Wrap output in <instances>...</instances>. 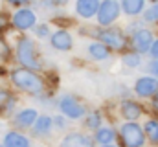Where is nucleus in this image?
Listing matches in <instances>:
<instances>
[{"mask_svg": "<svg viewBox=\"0 0 158 147\" xmlns=\"http://www.w3.org/2000/svg\"><path fill=\"white\" fill-rule=\"evenodd\" d=\"M11 81H13V85L19 86L20 90L31 92V94H39V92H42V88H44L42 81H40L30 68L13 70V72H11Z\"/></svg>", "mask_w": 158, "mask_h": 147, "instance_id": "1", "label": "nucleus"}, {"mask_svg": "<svg viewBox=\"0 0 158 147\" xmlns=\"http://www.w3.org/2000/svg\"><path fill=\"white\" fill-rule=\"evenodd\" d=\"M17 57L26 68H31V70H39L40 68V63L37 61V53H35V46H33V42L30 39H20L19 40Z\"/></svg>", "mask_w": 158, "mask_h": 147, "instance_id": "2", "label": "nucleus"}, {"mask_svg": "<svg viewBox=\"0 0 158 147\" xmlns=\"http://www.w3.org/2000/svg\"><path fill=\"white\" fill-rule=\"evenodd\" d=\"M121 142H123L125 147H143L145 132L138 123L129 121V123H125L121 127Z\"/></svg>", "mask_w": 158, "mask_h": 147, "instance_id": "3", "label": "nucleus"}, {"mask_svg": "<svg viewBox=\"0 0 158 147\" xmlns=\"http://www.w3.org/2000/svg\"><path fill=\"white\" fill-rule=\"evenodd\" d=\"M119 9H121V6L118 0H103L99 4V9H98V22L101 26L112 24L119 17Z\"/></svg>", "mask_w": 158, "mask_h": 147, "instance_id": "4", "label": "nucleus"}, {"mask_svg": "<svg viewBox=\"0 0 158 147\" xmlns=\"http://www.w3.org/2000/svg\"><path fill=\"white\" fill-rule=\"evenodd\" d=\"M98 37H99V40L103 44H107V46H110L114 50H121L125 46V37H123V33L119 30H114V28H109V30L99 32Z\"/></svg>", "mask_w": 158, "mask_h": 147, "instance_id": "5", "label": "nucleus"}, {"mask_svg": "<svg viewBox=\"0 0 158 147\" xmlns=\"http://www.w3.org/2000/svg\"><path fill=\"white\" fill-rule=\"evenodd\" d=\"M134 90L140 98H151L155 96L158 90V79L156 77H140L134 85Z\"/></svg>", "mask_w": 158, "mask_h": 147, "instance_id": "6", "label": "nucleus"}, {"mask_svg": "<svg viewBox=\"0 0 158 147\" xmlns=\"http://www.w3.org/2000/svg\"><path fill=\"white\" fill-rule=\"evenodd\" d=\"M59 107H61V110H63L68 118H72V120H77V118H83V116H85V109H83V105H79L77 101H76L74 98H70V96L61 98Z\"/></svg>", "mask_w": 158, "mask_h": 147, "instance_id": "7", "label": "nucleus"}, {"mask_svg": "<svg viewBox=\"0 0 158 147\" xmlns=\"http://www.w3.org/2000/svg\"><path fill=\"white\" fill-rule=\"evenodd\" d=\"M153 33L149 32V30H138V32H134V35H132V46L140 52V53H145V52H149L151 50V46H153Z\"/></svg>", "mask_w": 158, "mask_h": 147, "instance_id": "8", "label": "nucleus"}, {"mask_svg": "<svg viewBox=\"0 0 158 147\" xmlns=\"http://www.w3.org/2000/svg\"><path fill=\"white\" fill-rule=\"evenodd\" d=\"M13 26L19 28V30H28V28L35 26V13L31 9H28V7L19 9L13 15Z\"/></svg>", "mask_w": 158, "mask_h": 147, "instance_id": "9", "label": "nucleus"}, {"mask_svg": "<svg viewBox=\"0 0 158 147\" xmlns=\"http://www.w3.org/2000/svg\"><path fill=\"white\" fill-rule=\"evenodd\" d=\"M99 4H101L99 0H77V2H76V11H77L79 17L90 19V17L98 15Z\"/></svg>", "mask_w": 158, "mask_h": 147, "instance_id": "10", "label": "nucleus"}, {"mask_svg": "<svg viewBox=\"0 0 158 147\" xmlns=\"http://www.w3.org/2000/svg\"><path fill=\"white\" fill-rule=\"evenodd\" d=\"M72 35L68 33V32H64V30H59V32H55L53 35H52V46L55 48V50H70L72 48Z\"/></svg>", "mask_w": 158, "mask_h": 147, "instance_id": "11", "label": "nucleus"}, {"mask_svg": "<svg viewBox=\"0 0 158 147\" xmlns=\"http://www.w3.org/2000/svg\"><path fill=\"white\" fill-rule=\"evenodd\" d=\"M61 147H94V144L85 134H68L61 142Z\"/></svg>", "mask_w": 158, "mask_h": 147, "instance_id": "12", "label": "nucleus"}, {"mask_svg": "<svg viewBox=\"0 0 158 147\" xmlns=\"http://www.w3.org/2000/svg\"><path fill=\"white\" fill-rule=\"evenodd\" d=\"M121 114H123V118H127L129 121H134V120H138V118L142 116V107H140L136 101L127 99V101L121 103Z\"/></svg>", "mask_w": 158, "mask_h": 147, "instance_id": "13", "label": "nucleus"}, {"mask_svg": "<svg viewBox=\"0 0 158 147\" xmlns=\"http://www.w3.org/2000/svg\"><path fill=\"white\" fill-rule=\"evenodd\" d=\"M143 7H145V0H121V9L129 17L140 15L143 11Z\"/></svg>", "mask_w": 158, "mask_h": 147, "instance_id": "14", "label": "nucleus"}, {"mask_svg": "<svg viewBox=\"0 0 158 147\" xmlns=\"http://www.w3.org/2000/svg\"><path fill=\"white\" fill-rule=\"evenodd\" d=\"M4 147H30V142L19 132H7L4 138Z\"/></svg>", "mask_w": 158, "mask_h": 147, "instance_id": "15", "label": "nucleus"}, {"mask_svg": "<svg viewBox=\"0 0 158 147\" xmlns=\"http://www.w3.org/2000/svg\"><path fill=\"white\" fill-rule=\"evenodd\" d=\"M88 53H90L96 61H105V59L109 57V48H107V44H103V42H92V44L88 46Z\"/></svg>", "mask_w": 158, "mask_h": 147, "instance_id": "16", "label": "nucleus"}, {"mask_svg": "<svg viewBox=\"0 0 158 147\" xmlns=\"http://www.w3.org/2000/svg\"><path fill=\"white\" fill-rule=\"evenodd\" d=\"M35 120H37V112L33 109H26V110H22V112L17 114V120L15 121L19 125H22V127H30V125L35 123Z\"/></svg>", "mask_w": 158, "mask_h": 147, "instance_id": "17", "label": "nucleus"}, {"mask_svg": "<svg viewBox=\"0 0 158 147\" xmlns=\"http://www.w3.org/2000/svg\"><path fill=\"white\" fill-rule=\"evenodd\" d=\"M143 132L147 134V138L151 140V144L158 145V120H149L143 127Z\"/></svg>", "mask_w": 158, "mask_h": 147, "instance_id": "18", "label": "nucleus"}, {"mask_svg": "<svg viewBox=\"0 0 158 147\" xmlns=\"http://www.w3.org/2000/svg\"><path fill=\"white\" fill-rule=\"evenodd\" d=\"M96 140L99 142V144H103V145H107V144H110L112 140H114V131L112 129H98V132H96Z\"/></svg>", "mask_w": 158, "mask_h": 147, "instance_id": "19", "label": "nucleus"}, {"mask_svg": "<svg viewBox=\"0 0 158 147\" xmlns=\"http://www.w3.org/2000/svg\"><path fill=\"white\" fill-rule=\"evenodd\" d=\"M50 129H52V118L50 116H40L35 120V131L42 134V132H50Z\"/></svg>", "mask_w": 158, "mask_h": 147, "instance_id": "20", "label": "nucleus"}, {"mask_svg": "<svg viewBox=\"0 0 158 147\" xmlns=\"http://www.w3.org/2000/svg\"><path fill=\"white\" fill-rule=\"evenodd\" d=\"M140 63H142V59H140L138 53H127V55L123 57V65H125V66L136 68V66H140Z\"/></svg>", "mask_w": 158, "mask_h": 147, "instance_id": "21", "label": "nucleus"}, {"mask_svg": "<svg viewBox=\"0 0 158 147\" xmlns=\"http://www.w3.org/2000/svg\"><path fill=\"white\" fill-rule=\"evenodd\" d=\"M143 19H145L147 22H158V2L156 4H153L149 9H145Z\"/></svg>", "mask_w": 158, "mask_h": 147, "instance_id": "22", "label": "nucleus"}, {"mask_svg": "<svg viewBox=\"0 0 158 147\" xmlns=\"http://www.w3.org/2000/svg\"><path fill=\"white\" fill-rule=\"evenodd\" d=\"M99 123H101V116H99L98 112L90 114V116H88V120H86V127H90V129H98V127H99Z\"/></svg>", "mask_w": 158, "mask_h": 147, "instance_id": "23", "label": "nucleus"}, {"mask_svg": "<svg viewBox=\"0 0 158 147\" xmlns=\"http://www.w3.org/2000/svg\"><path fill=\"white\" fill-rule=\"evenodd\" d=\"M11 103V94L6 90H0V109H6Z\"/></svg>", "mask_w": 158, "mask_h": 147, "instance_id": "24", "label": "nucleus"}, {"mask_svg": "<svg viewBox=\"0 0 158 147\" xmlns=\"http://www.w3.org/2000/svg\"><path fill=\"white\" fill-rule=\"evenodd\" d=\"M9 57V48H7V44L0 39V61H6Z\"/></svg>", "mask_w": 158, "mask_h": 147, "instance_id": "25", "label": "nucleus"}, {"mask_svg": "<svg viewBox=\"0 0 158 147\" xmlns=\"http://www.w3.org/2000/svg\"><path fill=\"white\" fill-rule=\"evenodd\" d=\"M35 33H37L39 37H46L48 33H50V32H48V26H46V24H40V26H37V28H35Z\"/></svg>", "mask_w": 158, "mask_h": 147, "instance_id": "26", "label": "nucleus"}, {"mask_svg": "<svg viewBox=\"0 0 158 147\" xmlns=\"http://www.w3.org/2000/svg\"><path fill=\"white\" fill-rule=\"evenodd\" d=\"M149 72L153 74L155 77H158V59H155V61L149 63Z\"/></svg>", "mask_w": 158, "mask_h": 147, "instance_id": "27", "label": "nucleus"}, {"mask_svg": "<svg viewBox=\"0 0 158 147\" xmlns=\"http://www.w3.org/2000/svg\"><path fill=\"white\" fill-rule=\"evenodd\" d=\"M149 52H151V55H153L155 59H158V39L153 42V46H151V50H149Z\"/></svg>", "mask_w": 158, "mask_h": 147, "instance_id": "28", "label": "nucleus"}, {"mask_svg": "<svg viewBox=\"0 0 158 147\" xmlns=\"http://www.w3.org/2000/svg\"><path fill=\"white\" fill-rule=\"evenodd\" d=\"M7 22H9V20H7V17H6L4 13H0V32H2V30H6Z\"/></svg>", "mask_w": 158, "mask_h": 147, "instance_id": "29", "label": "nucleus"}, {"mask_svg": "<svg viewBox=\"0 0 158 147\" xmlns=\"http://www.w3.org/2000/svg\"><path fill=\"white\" fill-rule=\"evenodd\" d=\"M7 2H11V4H15V6H22V4H28L30 0H7Z\"/></svg>", "mask_w": 158, "mask_h": 147, "instance_id": "30", "label": "nucleus"}, {"mask_svg": "<svg viewBox=\"0 0 158 147\" xmlns=\"http://www.w3.org/2000/svg\"><path fill=\"white\" fill-rule=\"evenodd\" d=\"M153 107H155V109L158 110V90H156V94L153 96Z\"/></svg>", "mask_w": 158, "mask_h": 147, "instance_id": "31", "label": "nucleus"}, {"mask_svg": "<svg viewBox=\"0 0 158 147\" xmlns=\"http://www.w3.org/2000/svg\"><path fill=\"white\" fill-rule=\"evenodd\" d=\"M55 125H59V127H64V121H63V120H59V118H57V120H55Z\"/></svg>", "mask_w": 158, "mask_h": 147, "instance_id": "32", "label": "nucleus"}, {"mask_svg": "<svg viewBox=\"0 0 158 147\" xmlns=\"http://www.w3.org/2000/svg\"><path fill=\"white\" fill-rule=\"evenodd\" d=\"M105 147H116V145H109V144H107V145H105Z\"/></svg>", "mask_w": 158, "mask_h": 147, "instance_id": "33", "label": "nucleus"}, {"mask_svg": "<svg viewBox=\"0 0 158 147\" xmlns=\"http://www.w3.org/2000/svg\"><path fill=\"white\" fill-rule=\"evenodd\" d=\"M151 2H155V4H156V2H158V0H151Z\"/></svg>", "mask_w": 158, "mask_h": 147, "instance_id": "34", "label": "nucleus"}]
</instances>
